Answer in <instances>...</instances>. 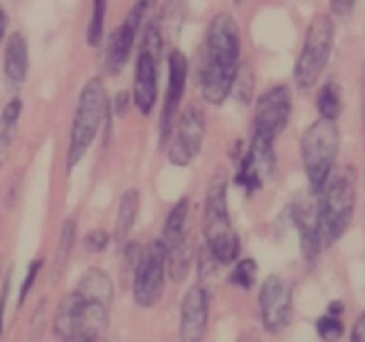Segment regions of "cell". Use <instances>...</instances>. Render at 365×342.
Here are the masks:
<instances>
[{"label": "cell", "mask_w": 365, "mask_h": 342, "mask_svg": "<svg viewBox=\"0 0 365 342\" xmlns=\"http://www.w3.org/2000/svg\"><path fill=\"white\" fill-rule=\"evenodd\" d=\"M55 336L64 342H73L78 336V294L71 292L60 301L55 311V322H53Z\"/></svg>", "instance_id": "d6986e66"}, {"label": "cell", "mask_w": 365, "mask_h": 342, "mask_svg": "<svg viewBox=\"0 0 365 342\" xmlns=\"http://www.w3.org/2000/svg\"><path fill=\"white\" fill-rule=\"evenodd\" d=\"M210 294L203 285H192L180 304V340L203 342L205 326H208Z\"/></svg>", "instance_id": "9a60e30c"}, {"label": "cell", "mask_w": 365, "mask_h": 342, "mask_svg": "<svg viewBox=\"0 0 365 342\" xmlns=\"http://www.w3.org/2000/svg\"><path fill=\"white\" fill-rule=\"evenodd\" d=\"M76 242V222L73 219H66L62 226V233H60V244H57L55 251V265H53V279H60V274L64 271L68 256H71V249Z\"/></svg>", "instance_id": "d4e9b609"}, {"label": "cell", "mask_w": 365, "mask_h": 342, "mask_svg": "<svg viewBox=\"0 0 365 342\" xmlns=\"http://www.w3.org/2000/svg\"><path fill=\"white\" fill-rule=\"evenodd\" d=\"M5 76L7 83L19 87L28 76V43L21 32H14L5 48Z\"/></svg>", "instance_id": "e0dca14e"}, {"label": "cell", "mask_w": 365, "mask_h": 342, "mask_svg": "<svg viewBox=\"0 0 365 342\" xmlns=\"http://www.w3.org/2000/svg\"><path fill=\"white\" fill-rule=\"evenodd\" d=\"M256 274H258L256 260L242 258V260L235 262V267L231 271V276H228V281H231V285H235V288L251 290V288H254V283H256Z\"/></svg>", "instance_id": "484cf974"}, {"label": "cell", "mask_w": 365, "mask_h": 342, "mask_svg": "<svg viewBox=\"0 0 365 342\" xmlns=\"http://www.w3.org/2000/svg\"><path fill=\"white\" fill-rule=\"evenodd\" d=\"M331 46H334V21L329 14H317L306 28L302 53L294 64V83L302 91H308L329 62Z\"/></svg>", "instance_id": "8992f818"}, {"label": "cell", "mask_w": 365, "mask_h": 342, "mask_svg": "<svg viewBox=\"0 0 365 342\" xmlns=\"http://www.w3.org/2000/svg\"><path fill=\"white\" fill-rule=\"evenodd\" d=\"M137 212H140V192L130 187L121 194V201H119L117 228H114V237H117L119 242H123V239L130 235L135 219H137Z\"/></svg>", "instance_id": "44dd1931"}, {"label": "cell", "mask_w": 365, "mask_h": 342, "mask_svg": "<svg viewBox=\"0 0 365 342\" xmlns=\"http://www.w3.org/2000/svg\"><path fill=\"white\" fill-rule=\"evenodd\" d=\"M237 342H258V340H256V336H251V333H247V336H242V338H240Z\"/></svg>", "instance_id": "d590c367"}, {"label": "cell", "mask_w": 365, "mask_h": 342, "mask_svg": "<svg viewBox=\"0 0 365 342\" xmlns=\"http://www.w3.org/2000/svg\"><path fill=\"white\" fill-rule=\"evenodd\" d=\"M148 3L142 0V3H135L133 9L128 11V16L121 23V26L110 34L108 46H106V71L108 73H119L121 68L128 62V57L133 53V46L137 39V30H140V23L144 19Z\"/></svg>", "instance_id": "4fadbf2b"}, {"label": "cell", "mask_w": 365, "mask_h": 342, "mask_svg": "<svg viewBox=\"0 0 365 342\" xmlns=\"http://www.w3.org/2000/svg\"><path fill=\"white\" fill-rule=\"evenodd\" d=\"M21 110H23L21 100L11 98L3 108V114H0V162H3V157L7 155V148L11 144V135H14L16 121L21 117Z\"/></svg>", "instance_id": "603a6c76"}, {"label": "cell", "mask_w": 365, "mask_h": 342, "mask_svg": "<svg viewBox=\"0 0 365 342\" xmlns=\"http://www.w3.org/2000/svg\"><path fill=\"white\" fill-rule=\"evenodd\" d=\"M73 342H94V340H89V338H76Z\"/></svg>", "instance_id": "8d00e7d4"}, {"label": "cell", "mask_w": 365, "mask_h": 342, "mask_svg": "<svg viewBox=\"0 0 365 342\" xmlns=\"http://www.w3.org/2000/svg\"><path fill=\"white\" fill-rule=\"evenodd\" d=\"M356 208V187L351 176L329 178L322 190V199L317 203V224L322 244H334L347 231Z\"/></svg>", "instance_id": "5b68a950"}, {"label": "cell", "mask_w": 365, "mask_h": 342, "mask_svg": "<svg viewBox=\"0 0 365 342\" xmlns=\"http://www.w3.org/2000/svg\"><path fill=\"white\" fill-rule=\"evenodd\" d=\"M192 260H194V244H192V237L185 235L176 242L171 249H167V274L171 281L180 283L182 279L187 276V271L192 267Z\"/></svg>", "instance_id": "ffe728a7"}, {"label": "cell", "mask_w": 365, "mask_h": 342, "mask_svg": "<svg viewBox=\"0 0 365 342\" xmlns=\"http://www.w3.org/2000/svg\"><path fill=\"white\" fill-rule=\"evenodd\" d=\"M125 105H128V94H125V91H121V94L117 96V114H123Z\"/></svg>", "instance_id": "836d02e7"}, {"label": "cell", "mask_w": 365, "mask_h": 342, "mask_svg": "<svg viewBox=\"0 0 365 342\" xmlns=\"http://www.w3.org/2000/svg\"><path fill=\"white\" fill-rule=\"evenodd\" d=\"M240 73V30L231 14L220 11L208 26L201 64V94L210 105H222Z\"/></svg>", "instance_id": "6da1fadb"}, {"label": "cell", "mask_w": 365, "mask_h": 342, "mask_svg": "<svg viewBox=\"0 0 365 342\" xmlns=\"http://www.w3.org/2000/svg\"><path fill=\"white\" fill-rule=\"evenodd\" d=\"M5 30H7V14H5V9L0 7V41L5 37Z\"/></svg>", "instance_id": "e575fe53"}, {"label": "cell", "mask_w": 365, "mask_h": 342, "mask_svg": "<svg viewBox=\"0 0 365 342\" xmlns=\"http://www.w3.org/2000/svg\"><path fill=\"white\" fill-rule=\"evenodd\" d=\"M315 331L322 342H338L342 336H345V324H342L340 317H331V315H322L317 319Z\"/></svg>", "instance_id": "4316f807"}, {"label": "cell", "mask_w": 365, "mask_h": 342, "mask_svg": "<svg viewBox=\"0 0 365 342\" xmlns=\"http://www.w3.org/2000/svg\"><path fill=\"white\" fill-rule=\"evenodd\" d=\"M228 178L226 171H215L203 203V235L208 254L217 265H231L240 256V237L228 217Z\"/></svg>", "instance_id": "7a4b0ae2"}, {"label": "cell", "mask_w": 365, "mask_h": 342, "mask_svg": "<svg viewBox=\"0 0 365 342\" xmlns=\"http://www.w3.org/2000/svg\"><path fill=\"white\" fill-rule=\"evenodd\" d=\"M351 9H354V3H345V0H334V3H331V11L338 16H347Z\"/></svg>", "instance_id": "1f68e13d"}, {"label": "cell", "mask_w": 365, "mask_h": 342, "mask_svg": "<svg viewBox=\"0 0 365 342\" xmlns=\"http://www.w3.org/2000/svg\"><path fill=\"white\" fill-rule=\"evenodd\" d=\"M108 112V96L106 85L101 78H91L80 91L73 123H71V137H68V155H66V169H73L80 160L89 151L91 142L96 140V133L101 128V121L106 119Z\"/></svg>", "instance_id": "3957f363"}, {"label": "cell", "mask_w": 365, "mask_h": 342, "mask_svg": "<svg viewBox=\"0 0 365 342\" xmlns=\"http://www.w3.org/2000/svg\"><path fill=\"white\" fill-rule=\"evenodd\" d=\"M41 267H43V260H41V258H37V260H32V262H30V267H28L26 279H23V283H21V292H19V306H23V301L28 299V294H30V290H32L34 281H37V276H39Z\"/></svg>", "instance_id": "f1b7e54d"}, {"label": "cell", "mask_w": 365, "mask_h": 342, "mask_svg": "<svg viewBox=\"0 0 365 342\" xmlns=\"http://www.w3.org/2000/svg\"><path fill=\"white\" fill-rule=\"evenodd\" d=\"M349 342H365V311L356 317V322H354Z\"/></svg>", "instance_id": "4dcf8cb0"}, {"label": "cell", "mask_w": 365, "mask_h": 342, "mask_svg": "<svg viewBox=\"0 0 365 342\" xmlns=\"http://www.w3.org/2000/svg\"><path fill=\"white\" fill-rule=\"evenodd\" d=\"M340 133L336 121L317 119L302 135V160L313 192H322L336 167Z\"/></svg>", "instance_id": "277c9868"}, {"label": "cell", "mask_w": 365, "mask_h": 342, "mask_svg": "<svg viewBox=\"0 0 365 342\" xmlns=\"http://www.w3.org/2000/svg\"><path fill=\"white\" fill-rule=\"evenodd\" d=\"M292 222L302 237L304 260L308 265H315L319 249H322V235H319V224H317V205H313L304 194H299L292 203Z\"/></svg>", "instance_id": "2e32d148"}, {"label": "cell", "mask_w": 365, "mask_h": 342, "mask_svg": "<svg viewBox=\"0 0 365 342\" xmlns=\"http://www.w3.org/2000/svg\"><path fill=\"white\" fill-rule=\"evenodd\" d=\"M292 112V100H290V89L285 85H274L265 94H260L254 112V135L258 140L272 142L285 130V125L290 121Z\"/></svg>", "instance_id": "9c48e42d"}, {"label": "cell", "mask_w": 365, "mask_h": 342, "mask_svg": "<svg viewBox=\"0 0 365 342\" xmlns=\"http://www.w3.org/2000/svg\"><path fill=\"white\" fill-rule=\"evenodd\" d=\"M110 244V233L108 231H101V228H96V231H91L85 235V249L91 251V254H101V251H106Z\"/></svg>", "instance_id": "f546056e"}, {"label": "cell", "mask_w": 365, "mask_h": 342, "mask_svg": "<svg viewBox=\"0 0 365 342\" xmlns=\"http://www.w3.org/2000/svg\"><path fill=\"white\" fill-rule=\"evenodd\" d=\"M106 11L108 5L103 0H94V9H91V23L87 28V43L98 46L103 39V26H106Z\"/></svg>", "instance_id": "83f0119b"}, {"label": "cell", "mask_w": 365, "mask_h": 342, "mask_svg": "<svg viewBox=\"0 0 365 342\" xmlns=\"http://www.w3.org/2000/svg\"><path fill=\"white\" fill-rule=\"evenodd\" d=\"M274 162H277V157H274V144L258 140V137H251L247 151L240 155L235 185H240L247 194H254L272 176Z\"/></svg>", "instance_id": "30bf717a"}, {"label": "cell", "mask_w": 365, "mask_h": 342, "mask_svg": "<svg viewBox=\"0 0 365 342\" xmlns=\"http://www.w3.org/2000/svg\"><path fill=\"white\" fill-rule=\"evenodd\" d=\"M185 85H187V57L180 51H171L169 53V83H167L163 117H160V144H165L169 140L171 130H174L176 114L180 110L182 94H185Z\"/></svg>", "instance_id": "5bb4252c"}, {"label": "cell", "mask_w": 365, "mask_h": 342, "mask_svg": "<svg viewBox=\"0 0 365 342\" xmlns=\"http://www.w3.org/2000/svg\"><path fill=\"white\" fill-rule=\"evenodd\" d=\"M158 60H160V30L158 26H146L142 34L140 55L135 64L133 103L144 117L153 112L158 98Z\"/></svg>", "instance_id": "ba28073f"}, {"label": "cell", "mask_w": 365, "mask_h": 342, "mask_svg": "<svg viewBox=\"0 0 365 342\" xmlns=\"http://www.w3.org/2000/svg\"><path fill=\"white\" fill-rule=\"evenodd\" d=\"M260 319L267 333H281L292 319V290L281 276H267L258 294Z\"/></svg>", "instance_id": "8fae6325"}, {"label": "cell", "mask_w": 365, "mask_h": 342, "mask_svg": "<svg viewBox=\"0 0 365 342\" xmlns=\"http://www.w3.org/2000/svg\"><path fill=\"white\" fill-rule=\"evenodd\" d=\"M342 313H345V304L342 301H331L327 306V315H331V317H340Z\"/></svg>", "instance_id": "d6a6232c"}, {"label": "cell", "mask_w": 365, "mask_h": 342, "mask_svg": "<svg viewBox=\"0 0 365 342\" xmlns=\"http://www.w3.org/2000/svg\"><path fill=\"white\" fill-rule=\"evenodd\" d=\"M76 292L83 294L85 299H96V301H103V304H110L112 306V299H114V283H112V279L103 269L89 267L83 274V276H80Z\"/></svg>", "instance_id": "ac0fdd59"}, {"label": "cell", "mask_w": 365, "mask_h": 342, "mask_svg": "<svg viewBox=\"0 0 365 342\" xmlns=\"http://www.w3.org/2000/svg\"><path fill=\"white\" fill-rule=\"evenodd\" d=\"M317 112H319V119H327V121H336L342 112V98H340V87L331 80L327 83L317 94Z\"/></svg>", "instance_id": "cb8c5ba5"}, {"label": "cell", "mask_w": 365, "mask_h": 342, "mask_svg": "<svg viewBox=\"0 0 365 342\" xmlns=\"http://www.w3.org/2000/svg\"><path fill=\"white\" fill-rule=\"evenodd\" d=\"M187 210H190V201L187 197H182L174 208H171L167 222H165V231L160 235V242L165 244V249H171L176 242H180L185 237V222H187Z\"/></svg>", "instance_id": "7402d4cb"}, {"label": "cell", "mask_w": 365, "mask_h": 342, "mask_svg": "<svg viewBox=\"0 0 365 342\" xmlns=\"http://www.w3.org/2000/svg\"><path fill=\"white\" fill-rule=\"evenodd\" d=\"M165 274H167V249L160 242V237L148 242L133 274V299L140 308H153L165 290Z\"/></svg>", "instance_id": "52a82bcc"}, {"label": "cell", "mask_w": 365, "mask_h": 342, "mask_svg": "<svg viewBox=\"0 0 365 342\" xmlns=\"http://www.w3.org/2000/svg\"><path fill=\"white\" fill-rule=\"evenodd\" d=\"M174 142L169 146V160L176 167H187L194 157L199 155L203 135H205V119L197 105H187L180 112L178 123L174 125Z\"/></svg>", "instance_id": "7c38bea8"}]
</instances>
